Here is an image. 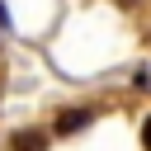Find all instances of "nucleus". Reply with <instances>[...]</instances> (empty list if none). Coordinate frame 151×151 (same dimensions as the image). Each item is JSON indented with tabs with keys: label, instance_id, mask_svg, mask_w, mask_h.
Returning <instances> with one entry per match:
<instances>
[{
	"label": "nucleus",
	"instance_id": "nucleus-3",
	"mask_svg": "<svg viewBox=\"0 0 151 151\" xmlns=\"http://www.w3.org/2000/svg\"><path fill=\"white\" fill-rule=\"evenodd\" d=\"M142 146H146V151H151V118H146V123H142Z\"/></svg>",
	"mask_w": 151,
	"mask_h": 151
},
{
	"label": "nucleus",
	"instance_id": "nucleus-1",
	"mask_svg": "<svg viewBox=\"0 0 151 151\" xmlns=\"http://www.w3.org/2000/svg\"><path fill=\"white\" fill-rule=\"evenodd\" d=\"M90 118H94V109H61V118H57V137H71V132H80Z\"/></svg>",
	"mask_w": 151,
	"mask_h": 151
},
{
	"label": "nucleus",
	"instance_id": "nucleus-2",
	"mask_svg": "<svg viewBox=\"0 0 151 151\" xmlns=\"http://www.w3.org/2000/svg\"><path fill=\"white\" fill-rule=\"evenodd\" d=\"M9 151H47V132L42 127H24L9 137Z\"/></svg>",
	"mask_w": 151,
	"mask_h": 151
}]
</instances>
